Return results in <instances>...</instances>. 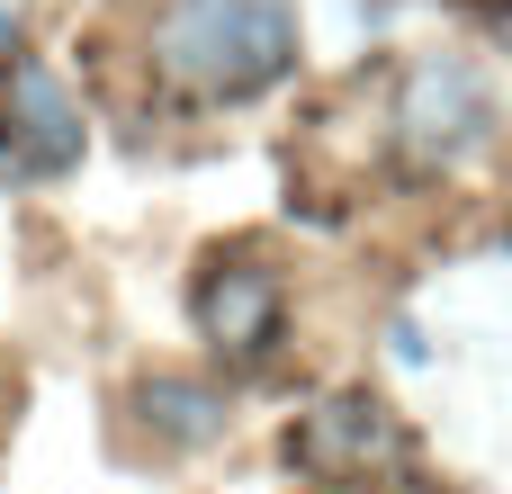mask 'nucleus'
Returning <instances> with one entry per match:
<instances>
[{"label": "nucleus", "mask_w": 512, "mask_h": 494, "mask_svg": "<svg viewBox=\"0 0 512 494\" xmlns=\"http://www.w3.org/2000/svg\"><path fill=\"white\" fill-rule=\"evenodd\" d=\"M297 72V0H162L153 81L189 108H243Z\"/></svg>", "instance_id": "1"}, {"label": "nucleus", "mask_w": 512, "mask_h": 494, "mask_svg": "<svg viewBox=\"0 0 512 494\" xmlns=\"http://www.w3.org/2000/svg\"><path fill=\"white\" fill-rule=\"evenodd\" d=\"M495 144V90L459 54H423L396 90V153L414 171H459L468 153Z\"/></svg>", "instance_id": "2"}, {"label": "nucleus", "mask_w": 512, "mask_h": 494, "mask_svg": "<svg viewBox=\"0 0 512 494\" xmlns=\"http://www.w3.org/2000/svg\"><path fill=\"white\" fill-rule=\"evenodd\" d=\"M81 108L63 99V81L45 72V63H18L9 72V90H0V171H18V180H63L72 162H81Z\"/></svg>", "instance_id": "3"}, {"label": "nucleus", "mask_w": 512, "mask_h": 494, "mask_svg": "<svg viewBox=\"0 0 512 494\" xmlns=\"http://www.w3.org/2000/svg\"><path fill=\"white\" fill-rule=\"evenodd\" d=\"M288 459H297L306 477L351 486V477H369V468H396V459H405V423H396L378 396H324L315 414H297Z\"/></svg>", "instance_id": "4"}, {"label": "nucleus", "mask_w": 512, "mask_h": 494, "mask_svg": "<svg viewBox=\"0 0 512 494\" xmlns=\"http://www.w3.org/2000/svg\"><path fill=\"white\" fill-rule=\"evenodd\" d=\"M279 315H288V297H279V279H270L261 261H216V270L189 288V324H198V342H216L225 360H270Z\"/></svg>", "instance_id": "5"}, {"label": "nucleus", "mask_w": 512, "mask_h": 494, "mask_svg": "<svg viewBox=\"0 0 512 494\" xmlns=\"http://www.w3.org/2000/svg\"><path fill=\"white\" fill-rule=\"evenodd\" d=\"M135 414H144L153 441H171V450H207V441H225V423H234L207 378H171V369L135 387Z\"/></svg>", "instance_id": "6"}, {"label": "nucleus", "mask_w": 512, "mask_h": 494, "mask_svg": "<svg viewBox=\"0 0 512 494\" xmlns=\"http://www.w3.org/2000/svg\"><path fill=\"white\" fill-rule=\"evenodd\" d=\"M486 27H495V45L512 54V0H486Z\"/></svg>", "instance_id": "7"}, {"label": "nucleus", "mask_w": 512, "mask_h": 494, "mask_svg": "<svg viewBox=\"0 0 512 494\" xmlns=\"http://www.w3.org/2000/svg\"><path fill=\"white\" fill-rule=\"evenodd\" d=\"M387 494H441V486H387Z\"/></svg>", "instance_id": "8"}]
</instances>
